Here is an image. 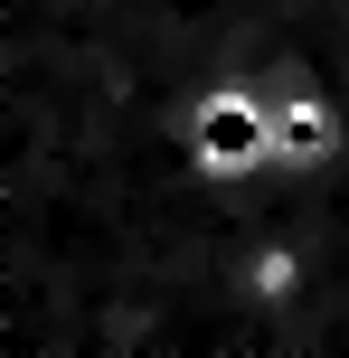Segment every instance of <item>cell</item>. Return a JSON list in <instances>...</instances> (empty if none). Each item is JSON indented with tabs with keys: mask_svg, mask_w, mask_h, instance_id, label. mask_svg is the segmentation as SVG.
I'll return each mask as SVG.
<instances>
[{
	"mask_svg": "<svg viewBox=\"0 0 349 358\" xmlns=\"http://www.w3.org/2000/svg\"><path fill=\"white\" fill-rule=\"evenodd\" d=\"M208 151H245V113L236 104H208Z\"/></svg>",
	"mask_w": 349,
	"mask_h": 358,
	"instance_id": "6da1fadb",
	"label": "cell"
}]
</instances>
